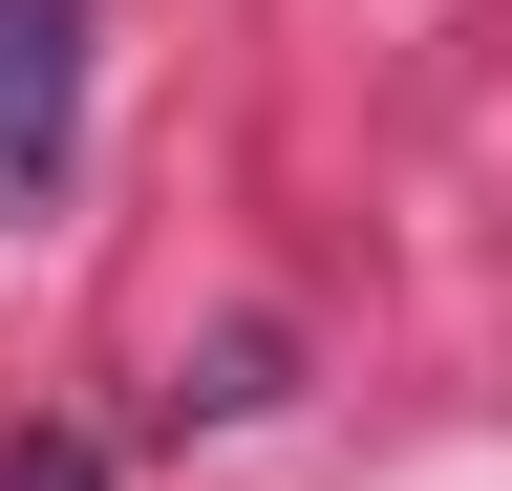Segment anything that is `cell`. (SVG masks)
<instances>
[{
  "mask_svg": "<svg viewBox=\"0 0 512 491\" xmlns=\"http://www.w3.org/2000/svg\"><path fill=\"white\" fill-rule=\"evenodd\" d=\"M64 150H86V0H0V214H43Z\"/></svg>",
  "mask_w": 512,
  "mask_h": 491,
  "instance_id": "obj_1",
  "label": "cell"
},
{
  "mask_svg": "<svg viewBox=\"0 0 512 491\" xmlns=\"http://www.w3.org/2000/svg\"><path fill=\"white\" fill-rule=\"evenodd\" d=\"M0 491H107V449H22V470H0Z\"/></svg>",
  "mask_w": 512,
  "mask_h": 491,
  "instance_id": "obj_2",
  "label": "cell"
}]
</instances>
